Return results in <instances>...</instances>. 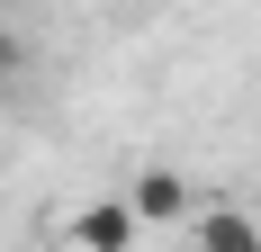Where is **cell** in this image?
<instances>
[{
	"label": "cell",
	"mask_w": 261,
	"mask_h": 252,
	"mask_svg": "<svg viewBox=\"0 0 261 252\" xmlns=\"http://www.w3.org/2000/svg\"><path fill=\"white\" fill-rule=\"evenodd\" d=\"M135 234H144V216H135V198H90L72 216V243H90V252H126Z\"/></svg>",
	"instance_id": "6da1fadb"
},
{
	"label": "cell",
	"mask_w": 261,
	"mask_h": 252,
	"mask_svg": "<svg viewBox=\"0 0 261 252\" xmlns=\"http://www.w3.org/2000/svg\"><path fill=\"white\" fill-rule=\"evenodd\" d=\"M126 198H135L144 225H180V216H189V180H180V171H144Z\"/></svg>",
	"instance_id": "7a4b0ae2"
},
{
	"label": "cell",
	"mask_w": 261,
	"mask_h": 252,
	"mask_svg": "<svg viewBox=\"0 0 261 252\" xmlns=\"http://www.w3.org/2000/svg\"><path fill=\"white\" fill-rule=\"evenodd\" d=\"M189 243H207V252H252V243H261V216L216 207V216H198V225H189Z\"/></svg>",
	"instance_id": "3957f363"
},
{
	"label": "cell",
	"mask_w": 261,
	"mask_h": 252,
	"mask_svg": "<svg viewBox=\"0 0 261 252\" xmlns=\"http://www.w3.org/2000/svg\"><path fill=\"white\" fill-rule=\"evenodd\" d=\"M18 63H27V54H18V45H9V36H0V81H9V72H18Z\"/></svg>",
	"instance_id": "277c9868"
}]
</instances>
